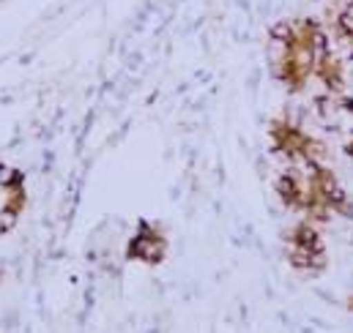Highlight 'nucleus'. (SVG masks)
<instances>
[{"label": "nucleus", "instance_id": "1", "mask_svg": "<svg viewBox=\"0 0 353 333\" xmlns=\"http://www.w3.org/2000/svg\"><path fill=\"white\" fill-rule=\"evenodd\" d=\"M271 148L274 153H282L288 162L299 166L318 164V162L326 164L329 156L326 145L312 134H307L301 126H296L290 118H276L271 123Z\"/></svg>", "mask_w": 353, "mask_h": 333}, {"label": "nucleus", "instance_id": "2", "mask_svg": "<svg viewBox=\"0 0 353 333\" xmlns=\"http://www.w3.org/2000/svg\"><path fill=\"white\" fill-rule=\"evenodd\" d=\"M288 262L304 276H318L326 270L329 254L315 222L304 219L288 233Z\"/></svg>", "mask_w": 353, "mask_h": 333}, {"label": "nucleus", "instance_id": "3", "mask_svg": "<svg viewBox=\"0 0 353 333\" xmlns=\"http://www.w3.org/2000/svg\"><path fill=\"white\" fill-rule=\"evenodd\" d=\"M315 80L321 83V87L332 96H340L345 90V63L334 55V52H326V55H318V63H315Z\"/></svg>", "mask_w": 353, "mask_h": 333}, {"label": "nucleus", "instance_id": "4", "mask_svg": "<svg viewBox=\"0 0 353 333\" xmlns=\"http://www.w3.org/2000/svg\"><path fill=\"white\" fill-rule=\"evenodd\" d=\"M165 249H168V244H165L162 233H159V230H154V227H148V224H143L140 235L134 238L132 257L145 259V262H159V259L165 257Z\"/></svg>", "mask_w": 353, "mask_h": 333}, {"label": "nucleus", "instance_id": "5", "mask_svg": "<svg viewBox=\"0 0 353 333\" xmlns=\"http://www.w3.org/2000/svg\"><path fill=\"white\" fill-rule=\"evenodd\" d=\"M345 153H348V156L353 159V131L348 134V142H345Z\"/></svg>", "mask_w": 353, "mask_h": 333}, {"label": "nucleus", "instance_id": "6", "mask_svg": "<svg viewBox=\"0 0 353 333\" xmlns=\"http://www.w3.org/2000/svg\"><path fill=\"white\" fill-rule=\"evenodd\" d=\"M345 8H348V11L353 14V0H348V3H345Z\"/></svg>", "mask_w": 353, "mask_h": 333}, {"label": "nucleus", "instance_id": "7", "mask_svg": "<svg viewBox=\"0 0 353 333\" xmlns=\"http://www.w3.org/2000/svg\"><path fill=\"white\" fill-rule=\"evenodd\" d=\"M348 309H351V312H353V298H351V301H348Z\"/></svg>", "mask_w": 353, "mask_h": 333}]
</instances>
